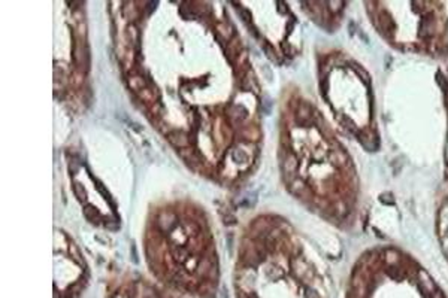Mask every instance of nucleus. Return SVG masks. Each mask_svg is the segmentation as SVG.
Masks as SVG:
<instances>
[{
  "mask_svg": "<svg viewBox=\"0 0 448 298\" xmlns=\"http://www.w3.org/2000/svg\"><path fill=\"white\" fill-rule=\"evenodd\" d=\"M445 157H447V164H448V139H447V155Z\"/></svg>",
  "mask_w": 448,
  "mask_h": 298,
  "instance_id": "7ed1b4c3",
  "label": "nucleus"
},
{
  "mask_svg": "<svg viewBox=\"0 0 448 298\" xmlns=\"http://www.w3.org/2000/svg\"><path fill=\"white\" fill-rule=\"evenodd\" d=\"M436 233L442 249L448 258V190L441 195L436 209Z\"/></svg>",
  "mask_w": 448,
  "mask_h": 298,
  "instance_id": "f03ea898",
  "label": "nucleus"
},
{
  "mask_svg": "<svg viewBox=\"0 0 448 298\" xmlns=\"http://www.w3.org/2000/svg\"><path fill=\"white\" fill-rule=\"evenodd\" d=\"M375 32L395 49L448 58V3L368 2Z\"/></svg>",
  "mask_w": 448,
  "mask_h": 298,
  "instance_id": "f257e3e1",
  "label": "nucleus"
}]
</instances>
